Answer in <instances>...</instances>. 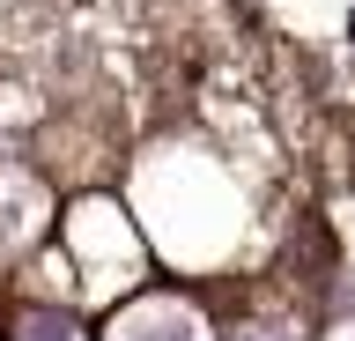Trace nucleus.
I'll return each mask as SVG.
<instances>
[{
    "label": "nucleus",
    "mask_w": 355,
    "mask_h": 341,
    "mask_svg": "<svg viewBox=\"0 0 355 341\" xmlns=\"http://www.w3.org/2000/svg\"><path fill=\"white\" fill-rule=\"evenodd\" d=\"M15 341H74V319H67V312H30Z\"/></svg>",
    "instance_id": "nucleus-1"
}]
</instances>
